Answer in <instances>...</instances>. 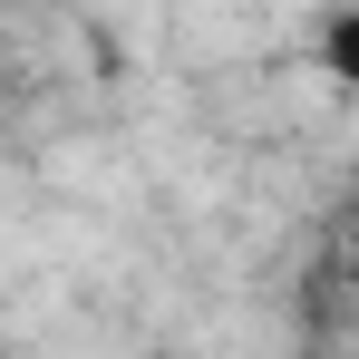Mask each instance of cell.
Listing matches in <instances>:
<instances>
[{"label":"cell","mask_w":359,"mask_h":359,"mask_svg":"<svg viewBox=\"0 0 359 359\" xmlns=\"http://www.w3.org/2000/svg\"><path fill=\"white\" fill-rule=\"evenodd\" d=\"M320 68H330L340 88H359V0H340V10L320 20Z\"/></svg>","instance_id":"1"}]
</instances>
